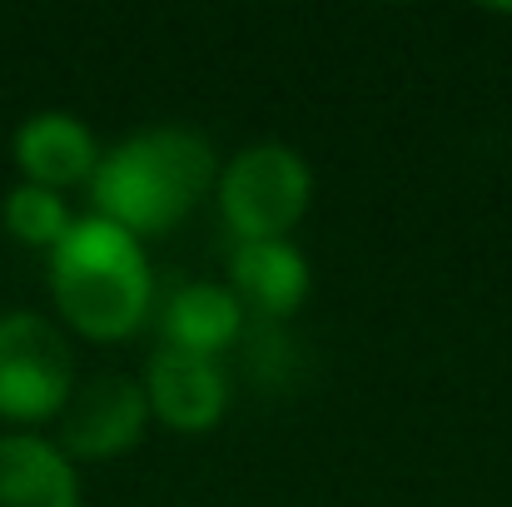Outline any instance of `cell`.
Wrapping results in <instances>:
<instances>
[{"label":"cell","mask_w":512,"mask_h":507,"mask_svg":"<svg viewBox=\"0 0 512 507\" xmlns=\"http://www.w3.org/2000/svg\"><path fill=\"white\" fill-rule=\"evenodd\" d=\"M15 165L25 174V184L60 194L70 184H90V174L100 165V145L75 115L40 110L15 130Z\"/></svg>","instance_id":"8"},{"label":"cell","mask_w":512,"mask_h":507,"mask_svg":"<svg viewBox=\"0 0 512 507\" xmlns=\"http://www.w3.org/2000/svg\"><path fill=\"white\" fill-rule=\"evenodd\" d=\"M314 199V174L289 145H249L219 174V214L239 234V244L284 239Z\"/></svg>","instance_id":"3"},{"label":"cell","mask_w":512,"mask_h":507,"mask_svg":"<svg viewBox=\"0 0 512 507\" xmlns=\"http://www.w3.org/2000/svg\"><path fill=\"white\" fill-rule=\"evenodd\" d=\"M160 334H165V348L214 358V353H224L234 338L244 334V309H239V299L224 284H184L165 304Z\"/></svg>","instance_id":"10"},{"label":"cell","mask_w":512,"mask_h":507,"mask_svg":"<svg viewBox=\"0 0 512 507\" xmlns=\"http://www.w3.org/2000/svg\"><path fill=\"white\" fill-rule=\"evenodd\" d=\"M0 507H80L70 458L30 433L0 438Z\"/></svg>","instance_id":"9"},{"label":"cell","mask_w":512,"mask_h":507,"mask_svg":"<svg viewBox=\"0 0 512 507\" xmlns=\"http://www.w3.org/2000/svg\"><path fill=\"white\" fill-rule=\"evenodd\" d=\"M150 423V398L145 383L120 378V373H100L80 388H70L65 408H60V453L65 458H120L140 443Z\"/></svg>","instance_id":"5"},{"label":"cell","mask_w":512,"mask_h":507,"mask_svg":"<svg viewBox=\"0 0 512 507\" xmlns=\"http://www.w3.org/2000/svg\"><path fill=\"white\" fill-rule=\"evenodd\" d=\"M229 294L254 319H289L309 294V264L289 239L234 244L229 254Z\"/></svg>","instance_id":"7"},{"label":"cell","mask_w":512,"mask_h":507,"mask_svg":"<svg viewBox=\"0 0 512 507\" xmlns=\"http://www.w3.org/2000/svg\"><path fill=\"white\" fill-rule=\"evenodd\" d=\"M70 224L75 219H70V209H65V199L55 189H40V184H25L20 179L5 194V229L20 244H30V249H55Z\"/></svg>","instance_id":"11"},{"label":"cell","mask_w":512,"mask_h":507,"mask_svg":"<svg viewBox=\"0 0 512 507\" xmlns=\"http://www.w3.org/2000/svg\"><path fill=\"white\" fill-rule=\"evenodd\" d=\"M50 294L75 334L95 343H120L145 324L155 279L140 239L90 214L75 219L65 239L50 249Z\"/></svg>","instance_id":"2"},{"label":"cell","mask_w":512,"mask_h":507,"mask_svg":"<svg viewBox=\"0 0 512 507\" xmlns=\"http://www.w3.org/2000/svg\"><path fill=\"white\" fill-rule=\"evenodd\" d=\"M219 184V165L204 135L194 130H140L120 140L90 174L95 214L125 234H165L209 189Z\"/></svg>","instance_id":"1"},{"label":"cell","mask_w":512,"mask_h":507,"mask_svg":"<svg viewBox=\"0 0 512 507\" xmlns=\"http://www.w3.org/2000/svg\"><path fill=\"white\" fill-rule=\"evenodd\" d=\"M70 388L75 368L65 334L30 309L0 314V418L10 423L60 418Z\"/></svg>","instance_id":"4"},{"label":"cell","mask_w":512,"mask_h":507,"mask_svg":"<svg viewBox=\"0 0 512 507\" xmlns=\"http://www.w3.org/2000/svg\"><path fill=\"white\" fill-rule=\"evenodd\" d=\"M145 398H150V413L174 433H209L229 408V383L214 358L160 348L150 358Z\"/></svg>","instance_id":"6"}]
</instances>
